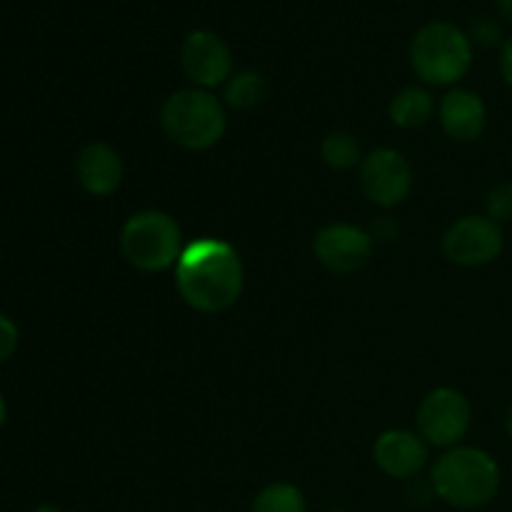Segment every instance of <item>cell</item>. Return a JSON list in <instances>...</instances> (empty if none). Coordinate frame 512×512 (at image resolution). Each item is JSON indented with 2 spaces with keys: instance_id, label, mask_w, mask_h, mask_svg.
<instances>
[{
  "instance_id": "cell-8",
  "label": "cell",
  "mask_w": 512,
  "mask_h": 512,
  "mask_svg": "<svg viewBox=\"0 0 512 512\" xmlns=\"http://www.w3.org/2000/svg\"><path fill=\"white\" fill-rule=\"evenodd\" d=\"M358 180L370 203L395 208L413 190V168L400 150L378 148L363 158Z\"/></svg>"
},
{
  "instance_id": "cell-12",
  "label": "cell",
  "mask_w": 512,
  "mask_h": 512,
  "mask_svg": "<svg viewBox=\"0 0 512 512\" xmlns=\"http://www.w3.org/2000/svg\"><path fill=\"white\" fill-rule=\"evenodd\" d=\"M123 160H120L118 150L110 148L108 143L83 145L75 155V178H78L80 188L93 198H108L115 190L123 185Z\"/></svg>"
},
{
  "instance_id": "cell-17",
  "label": "cell",
  "mask_w": 512,
  "mask_h": 512,
  "mask_svg": "<svg viewBox=\"0 0 512 512\" xmlns=\"http://www.w3.org/2000/svg\"><path fill=\"white\" fill-rule=\"evenodd\" d=\"M320 158H323V163L328 168L350 170L363 163V150H360V143L353 135L338 130V133H330L320 143Z\"/></svg>"
},
{
  "instance_id": "cell-16",
  "label": "cell",
  "mask_w": 512,
  "mask_h": 512,
  "mask_svg": "<svg viewBox=\"0 0 512 512\" xmlns=\"http://www.w3.org/2000/svg\"><path fill=\"white\" fill-rule=\"evenodd\" d=\"M250 512H308V500L298 485L278 480L255 495Z\"/></svg>"
},
{
  "instance_id": "cell-22",
  "label": "cell",
  "mask_w": 512,
  "mask_h": 512,
  "mask_svg": "<svg viewBox=\"0 0 512 512\" xmlns=\"http://www.w3.org/2000/svg\"><path fill=\"white\" fill-rule=\"evenodd\" d=\"M498 13L505 23L512 25V0H498Z\"/></svg>"
},
{
  "instance_id": "cell-15",
  "label": "cell",
  "mask_w": 512,
  "mask_h": 512,
  "mask_svg": "<svg viewBox=\"0 0 512 512\" xmlns=\"http://www.w3.org/2000/svg\"><path fill=\"white\" fill-rule=\"evenodd\" d=\"M268 98V80L255 70H240L225 83L223 103L233 110H253Z\"/></svg>"
},
{
  "instance_id": "cell-2",
  "label": "cell",
  "mask_w": 512,
  "mask_h": 512,
  "mask_svg": "<svg viewBox=\"0 0 512 512\" xmlns=\"http://www.w3.org/2000/svg\"><path fill=\"white\" fill-rule=\"evenodd\" d=\"M503 473L488 450L458 445L438 458L430 473V488L438 500L463 512L483 510L498 498Z\"/></svg>"
},
{
  "instance_id": "cell-19",
  "label": "cell",
  "mask_w": 512,
  "mask_h": 512,
  "mask_svg": "<svg viewBox=\"0 0 512 512\" xmlns=\"http://www.w3.org/2000/svg\"><path fill=\"white\" fill-rule=\"evenodd\" d=\"M20 345V328L10 315L0 313V365L8 363Z\"/></svg>"
},
{
  "instance_id": "cell-26",
  "label": "cell",
  "mask_w": 512,
  "mask_h": 512,
  "mask_svg": "<svg viewBox=\"0 0 512 512\" xmlns=\"http://www.w3.org/2000/svg\"><path fill=\"white\" fill-rule=\"evenodd\" d=\"M330 512H350V510H340V508H338V510H330Z\"/></svg>"
},
{
  "instance_id": "cell-21",
  "label": "cell",
  "mask_w": 512,
  "mask_h": 512,
  "mask_svg": "<svg viewBox=\"0 0 512 512\" xmlns=\"http://www.w3.org/2000/svg\"><path fill=\"white\" fill-rule=\"evenodd\" d=\"M498 68H500V78H503V83L512 90V33L503 40V45H500Z\"/></svg>"
},
{
  "instance_id": "cell-18",
  "label": "cell",
  "mask_w": 512,
  "mask_h": 512,
  "mask_svg": "<svg viewBox=\"0 0 512 512\" xmlns=\"http://www.w3.org/2000/svg\"><path fill=\"white\" fill-rule=\"evenodd\" d=\"M485 215L498 225L512 223V183H498L485 198Z\"/></svg>"
},
{
  "instance_id": "cell-10",
  "label": "cell",
  "mask_w": 512,
  "mask_h": 512,
  "mask_svg": "<svg viewBox=\"0 0 512 512\" xmlns=\"http://www.w3.org/2000/svg\"><path fill=\"white\" fill-rule=\"evenodd\" d=\"M315 258L338 275H353L373 258V235L353 223H330L313 240Z\"/></svg>"
},
{
  "instance_id": "cell-25",
  "label": "cell",
  "mask_w": 512,
  "mask_h": 512,
  "mask_svg": "<svg viewBox=\"0 0 512 512\" xmlns=\"http://www.w3.org/2000/svg\"><path fill=\"white\" fill-rule=\"evenodd\" d=\"M505 430H508V435L512 438V403H510L508 413H505Z\"/></svg>"
},
{
  "instance_id": "cell-7",
  "label": "cell",
  "mask_w": 512,
  "mask_h": 512,
  "mask_svg": "<svg viewBox=\"0 0 512 512\" xmlns=\"http://www.w3.org/2000/svg\"><path fill=\"white\" fill-rule=\"evenodd\" d=\"M505 248L503 225L488 215H465L443 235V253L450 263L463 268H483L500 258Z\"/></svg>"
},
{
  "instance_id": "cell-9",
  "label": "cell",
  "mask_w": 512,
  "mask_h": 512,
  "mask_svg": "<svg viewBox=\"0 0 512 512\" xmlns=\"http://www.w3.org/2000/svg\"><path fill=\"white\" fill-rule=\"evenodd\" d=\"M180 65L195 88H218L233 78V53L213 30H193L180 45Z\"/></svg>"
},
{
  "instance_id": "cell-5",
  "label": "cell",
  "mask_w": 512,
  "mask_h": 512,
  "mask_svg": "<svg viewBox=\"0 0 512 512\" xmlns=\"http://www.w3.org/2000/svg\"><path fill=\"white\" fill-rule=\"evenodd\" d=\"M183 248V230L163 210H140L120 230V253L140 273L173 268Z\"/></svg>"
},
{
  "instance_id": "cell-11",
  "label": "cell",
  "mask_w": 512,
  "mask_h": 512,
  "mask_svg": "<svg viewBox=\"0 0 512 512\" xmlns=\"http://www.w3.org/2000/svg\"><path fill=\"white\" fill-rule=\"evenodd\" d=\"M373 458L388 478L410 480L428 463V443L410 430H385L375 440Z\"/></svg>"
},
{
  "instance_id": "cell-23",
  "label": "cell",
  "mask_w": 512,
  "mask_h": 512,
  "mask_svg": "<svg viewBox=\"0 0 512 512\" xmlns=\"http://www.w3.org/2000/svg\"><path fill=\"white\" fill-rule=\"evenodd\" d=\"M5 423H8V400L0 393V430L5 428Z\"/></svg>"
},
{
  "instance_id": "cell-4",
  "label": "cell",
  "mask_w": 512,
  "mask_h": 512,
  "mask_svg": "<svg viewBox=\"0 0 512 512\" xmlns=\"http://www.w3.org/2000/svg\"><path fill=\"white\" fill-rule=\"evenodd\" d=\"M163 133L185 150H208L223 140L228 128L225 103L203 88L175 90L160 108Z\"/></svg>"
},
{
  "instance_id": "cell-13",
  "label": "cell",
  "mask_w": 512,
  "mask_h": 512,
  "mask_svg": "<svg viewBox=\"0 0 512 512\" xmlns=\"http://www.w3.org/2000/svg\"><path fill=\"white\" fill-rule=\"evenodd\" d=\"M440 125L455 143H475L488 128V105L478 93L455 88L440 100Z\"/></svg>"
},
{
  "instance_id": "cell-6",
  "label": "cell",
  "mask_w": 512,
  "mask_h": 512,
  "mask_svg": "<svg viewBox=\"0 0 512 512\" xmlns=\"http://www.w3.org/2000/svg\"><path fill=\"white\" fill-rule=\"evenodd\" d=\"M418 435L435 448H458L473 425V408L455 388L430 390L418 405Z\"/></svg>"
},
{
  "instance_id": "cell-20",
  "label": "cell",
  "mask_w": 512,
  "mask_h": 512,
  "mask_svg": "<svg viewBox=\"0 0 512 512\" xmlns=\"http://www.w3.org/2000/svg\"><path fill=\"white\" fill-rule=\"evenodd\" d=\"M470 40H475L478 45H485V48H493V45H503V28H500L498 20L493 18H480L478 23L473 25V35Z\"/></svg>"
},
{
  "instance_id": "cell-1",
  "label": "cell",
  "mask_w": 512,
  "mask_h": 512,
  "mask_svg": "<svg viewBox=\"0 0 512 512\" xmlns=\"http://www.w3.org/2000/svg\"><path fill=\"white\" fill-rule=\"evenodd\" d=\"M245 268L240 253L223 238L193 240L175 263V288L193 310L205 315L225 313L243 295Z\"/></svg>"
},
{
  "instance_id": "cell-3",
  "label": "cell",
  "mask_w": 512,
  "mask_h": 512,
  "mask_svg": "<svg viewBox=\"0 0 512 512\" xmlns=\"http://www.w3.org/2000/svg\"><path fill=\"white\" fill-rule=\"evenodd\" d=\"M475 48L470 35L448 20L425 23L410 43L413 73L428 85H455L470 73Z\"/></svg>"
},
{
  "instance_id": "cell-24",
  "label": "cell",
  "mask_w": 512,
  "mask_h": 512,
  "mask_svg": "<svg viewBox=\"0 0 512 512\" xmlns=\"http://www.w3.org/2000/svg\"><path fill=\"white\" fill-rule=\"evenodd\" d=\"M33 512H63L58 508V505H48V503H43V505H38V508H33Z\"/></svg>"
},
{
  "instance_id": "cell-14",
  "label": "cell",
  "mask_w": 512,
  "mask_h": 512,
  "mask_svg": "<svg viewBox=\"0 0 512 512\" xmlns=\"http://www.w3.org/2000/svg\"><path fill=\"white\" fill-rule=\"evenodd\" d=\"M435 113V100L433 95L425 88H418V85H410V88H403L400 93L393 95L390 100V118L398 128L415 130L423 128Z\"/></svg>"
}]
</instances>
